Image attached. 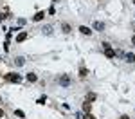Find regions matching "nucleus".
Here are the masks:
<instances>
[{
  "label": "nucleus",
  "mask_w": 135,
  "mask_h": 119,
  "mask_svg": "<svg viewBox=\"0 0 135 119\" xmlns=\"http://www.w3.org/2000/svg\"><path fill=\"white\" fill-rule=\"evenodd\" d=\"M94 29H96V31H103V29H104V24H103V22H96V24H94Z\"/></svg>",
  "instance_id": "9"
},
{
  "label": "nucleus",
  "mask_w": 135,
  "mask_h": 119,
  "mask_svg": "<svg viewBox=\"0 0 135 119\" xmlns=\"http://www.w3.org/2000/svg\"><path fill=\"white\" fill-rule=\"evenodd\" d=\"M132 43H133V45H135V36H133V38H132Z\"/></svg>",
  "instance_id": "20"
},
{
  "label": "nucleus",
  "mask_w": 135,
  "mask_h": 119,
  "mask_svg": "<svg viewBox=\"0 0 135 119\" xmlns=\"http://www.w3.org/2000/svg\"><path fill=\"white\" fill-rule=\"evenodd\" d=\"M43 16H45V11H38V13L33 16V20L34 22H40V20H43Z\"/></svg>",
  "instance_id": "4"
},
{
  "label": "nucleus",
  "mask_w": 135,
  "mask_h": 119,
  "mask_svg": "<svg viewBox=\"0 0 135 119\" xmlns=\"http://www.w3.org/2000/svg\"><path fill=\"white\" fill-rule=\"evenodd\" d=\"M2 20H4V16H2V15H0V22H2Z\"/></svg>",
  "instance_id": "21"
},
{
  "label": "nucleus",
  "mask_w": 135,
  "mask_h": 119,
  "mask_svg": "<svg viewBox=\"0 0 135 119\" xmlns=\"http://www.w3.org/2000/svg\"><path fill=\"white\" fill-rule=\"evenodd\" d=\"M124 58H126V61H128V63H133V61H135V54H133V52H128Z\"/></svg>",
  "instance_id": "7"
},
{
  "label": "nucleus",
  "mask_w": 135,
  "mask_h": 119,
  "mask_svg": "<svg viewBox=\"0 0 135 119\" xmlns=\"http://www.w3.org/2000/svg\"><path fill=\"white\" fill-rule=\"evenodd\" d=\"M83 119H96V117H94V116H92L90 112H87V116H85V117H83Z\"/></svg>",
  "instance_id": "17"
},
{
  "label": "nucleus",
  "mask_w": 135,
  "mask_h": 119,
  "mask_svg": "<svg viewBox=\"0 0 135 119\" xmlns=\"http://www.w3.org/2000/svg\"><path fill=\"white\" fill-rule=\"evenodd\" d=\"M41 31H43V34H52V27H51V25H45Z\"/></svg>",
  "instance_id": "10"
},
{
  "label": "nucleus",
  "mask_w": 135,
  "mask_h": 119,
  "mask_svg": "<svg viewBox=\"0 0 135 119\" xmlns=\"http://www.w3.org/2000/svg\"><path fill=\"white\" fill-rule=\"evenodd\" d=\"M5 79H7V81H13V83H20V81H22L20 74H5Z\"/></svg>",
  "instance_id": "1"
},
{
  "label": "nucleus",
  "mask_w": 135,
  "mask_h": 119,
  "mask_svg": "<svg viewBox=\"0 0 135 119\" xmlns=\"http://www.w3.org/2000/svg\"><path fill=\"white\" fill-rule=\"evenodd\" d=\"M79 31H81L83 34H87V36H88V34H92V31H90L87 25H81V27H79Z\"/></svg>",
  "instance_id": "8"
},
{
  "label": "nucleus",
  "mask_w": 135,
  "mask_h": 119,
  "mask_svg": "<svg viewBox=\"0 0 135 119\" xmlns=\"http://www.w3.org/2000/svg\"><path fill=\"white\" fill-rule=\"evenodd\" d=\"M52 2H58V0H52Z\"/></svg>",
  "instance_id": "22"
},
{
  "label": "nucleus",
  "mask_w": 135,
  "mask_h": 119,
  "mask_svg": "<svg viewBox=\"0 0 135 119\" xmlns=\"http://www.w3.org/2000/svg\"><path fill=\"white\" fill-rule=\"evenodd\" d=\"M61 29H63V33H70V25L68 24H61Z\"/></svg>",
  "instance_id": "12"
},
{
  "label": "nucleus",
  "mask_w": 135,
  "mask_h": 119,
  "mask_svg": "<svg viewBox=\"0 0 135 119\" xmlns=\"http://www.w3.org/2000/svg\"><path fill=\"white\" fill-rule=\"evenodd\" d=\"M83 110H85V112H88V110H90V103H88V101H85V103H83Z\"/></svg>",
  "instance_id": "13"
},
{
  "label": "nucleus",
  "mask_w": 135,
  "mask_h": 119,
  "mask_svg": "<svg viewBox=\"0 0 135 119\" xmlns=\"http://www.w3.org/2000/svg\"><path fill=\"white\" fill-rule=\"evenodd\" d=\"M15 63H16L18 67H22V65L25 63V60H24V58H16V60H15Z\"/></svg>",
  "instance_id": "11"
},
{
  "label": "nucleus",
  "mask_w": 135,
  "mask_h": 119,
  "mask_svg": "<svg viewBox=\"0 0 135 119\" xmlns=\"http://www.w3.org/2000/svg\"><path fill=\"white\" fill-rule=\"evenodd\" d=\"M0 60H2V58H0Z\"/></svg>",
  "instance_id": "24"
},
{
  "label": "nucleus",
  "mask_w": 135,
  "mask_h": 119,
  "mask_svg": "<svg viewBox=\"0 0 135 119\" xmlns=\"http://www.w3.org/2000/svg\"><path fill=\"white\" fill-rule=\"evenodd\" d=\"M15 114H16V117H25V114H24V112H22V110H15Z\"/></svg>",
  "instance_id": "14"
},
{
  "label": "nucleus",
  "mask_w": 135,
  "mask_h": 119,
  "mask_svg": "<svg viewBox=\"0 0 135 119\" xmlns=\"http://www.w3.org/2000/svg\"><path fill=\"white\" fill-rule=\"evenodd\" d=\"M58 81H60V85H61V87H68V85H70V78H68L67 74H63Z\"/></svg>",
  "instance_id": "2"
},
{
  "label": "nucleus",
  "mask_w": 135,
  "mask_h": 119,
  "mask_svg": "<svg viewBox=\"0 0 135 119\" xmlns=\"http://www.w3.org/2000/svg\"><path fill=\"white\" fill-rule=\"evenodd\" d=\"M104 56H106V58H115V51L110 49V47H106V49H104Z\"/></svg>",
  "instance_id": "3"
},
{
  "label": "nucleus",
  "mask_w": 135,
  "mask_h": 119,
  "mask_svg": "<svg viewBox=\"0 0 135 119\" xmlns=\"http://www.w3.org/2000/svg\"><path fill=\"white\" fill-rule=\"evenodd\" d=\"M25 40H27V33H25V31L16 36V41H18V43H22V41H25Z\"/></svg>",
  "instance_id": "5"
},
{
  "label": "nucleus",
  "mask_w": 135,
  "mask_h": 119,
  "mask_svg": "<svg viewBox=\"0 0 135 119\" xmlns=\"http://www.w3.org/2000/svg\"><path fill=\"white\" fill-rule=\"evenodd\" d=\"M121 119H130V117L128 116H121Z\"/></svg>",
  "instance_id": "19"
},
{
  "label": "nucleus",
  "mask_w": 135,
  "mask_h": 119,
  "mask_svg": "<svg viewBox=\"0 0 135 119\" xmlns=\"http://www.w3.org/2000/svg\"><path fill=\"white\" fill-rule=\"evenodd\" d=\"M87 74H88V71H87V69H81V71H79V76H81V78H85Z\"/></svg>",
  "instance_id": "15"
},
{
  "label": "nucleus",
  "mask_w": 135,
  "mask_h": 119,
  "mask_svg": "<svg viewBox=\"0 0 135 119\" xmlns=\"http://www.w3.org/2000/svg\"><path fill=\"white\" fill-rule=\"evenodd\" d=\"M0 117H4V110L2 108H0Z\"/></svg>",
  "instance_id": "18"
},
{
  "label": "nucleus",
  "mask_w": 135,
  "mask_h": 119,
  "mask_svg": "<svg viewBox=\"0 0 135 119\" xmlns=\"http://www.w3.org/2000/svg\"><path fill=\"white\" fill-rule=\"evenodd\" d=\"M133 4H135V0H133Z\"/></svg>",
  "instance_id": "23"
},
{
  "label": "nucleus",
  "mask_w": 135,
  "mask_h": 119,
  "mask_svg": "<svg viewBox=\"0 0 135 119\" xmlns=\"http://www.w3.org/2000/svg\"><path fill=\"white\" fill-rule=\"evenodd\" d=\"M27 81H29V83H36V81H38V76L33 74V72H29V74H27Z\"/></svg>",
  "instance_id": "6"
},
{
  "label": "nucleus",
  "mask_w": 135,
  "mask_h": 119,
  "mask_svg": "<svg viewBox=\"0 0 135 119\" xmlns=\"http://www.w3.org/2000/svg\"><path fill=\"white\" fill-rule=\"evenodd\" d=\"M45 101H47V97H45V96H43V97H40V99H38V105H43V103H45Z\"/></svg>",
  "instance_id": "16"
}]
</instances>
